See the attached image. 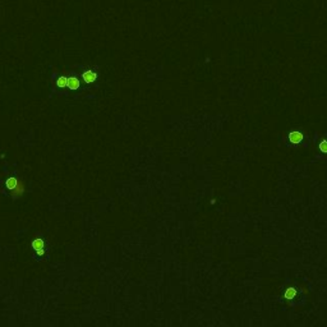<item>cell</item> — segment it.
Instances as JSON below:
<instances>
[{
  "mask_svg": "<svg viewBox=\"0 0 327 327\" xmlns=\"http://www.w3.org/2000/svg\"><path fill=\"white\" fill-rule=\"evenodd\" d=\"M33 248H35L36 251H37V253H38V254H42V253H44V242H42V240H40V239H38V240H36V242L33 243Z\"/></svg>",
  "mask_w": 327,
  "mask_h": 327,
  "instance_id": "3",
  "label": "cell"
},
{
  "mask_svg": "<svg viewBox=\"0 0 327 327\" xmlns=\"http://www.w3.org/2000/svg\"><path fill=\"white\" fill-rule=\"evenodd\" d=\"M68 87L72 88V90H77V88L79 87V81L77 79V78H74V77H72V78H68Z\"/></svg>",
  "mask_w": 327,
  "mask_h": 327,
  "instance_id": "4",
  "label": "cell"
},
{
  "mask_svg": "<svg viewBox=\"0 0 327 327\" xmlns=\"http://www.w3.org/2000/svg\"><path fill=\"white\" fill-rule=\"evenodd\" d=\"M285 298L286 299H293V298H295V295H297V292H295V289L293 286H290V287H287V289L285 290Z\"/></svg>",
  "mask_w": 327,
  "mask_h": 327,
  "instance_id": "5",
  "label": "cell"
},
{
  "mask_svg": "<svg viewBox=\"0 0 327 327\" xmlns=\"http://www.w3.org/2000/svg\"><path fill=\"white\" fill-rule=\"evenodd\" d=\"M57 86L59 87H68V78L62 77V78L57 79Z\"/></svg>",
  "mask_w": 327,
  "mask_h": 327,
  "instance_id": "7",
  "label": "cell"
},
{
  "mask_svg": "<svg viewBox=\"0 0 327 327\" xmlns=\"http://www.w3.org/2000/svg\"><path fill=\"white\" fill-rule=\"evenodd\" d=\"M319 148H321V151H322V152L327 153V141H322V142H321V144H319Z\"/></svg>",
  "mask_w": 327,
  "mask_h": 327,
  "instance_id": "8",
  "label": "cell"
},
{
  "mask_svg": "<svg viewBox=\"0 0 327 327\" xmlns=\"http://www.w3.org/2000/svg\"><path fill=\"white\" fill-rule=\"evenodd\" d=\"M289 138H290V142H292V143L298 144V143H300L302 139H303V134H302L300 132H293V133H290Z\"/></svg>",
  "mask_w": 327,
  "mask_h": 327,
  "instance_id": "1",
  "label": "cell"
},
{
  "mask_svg": "<svg viewBox=\"0 0 327 327\" xmlns=\"http://www.w3.org/2000/svg\"><path fill=\"white\" fill-rule=\"evenodd\" d=\"M7 187H8L9 189L14 190V189L18 187V182H17V179H14V178H10V179H8V180H7Z\"/></svg>",
  "mask_w": 327,
  "mask_h": 327,
  "instance_id": "6",
  "label": "cell"
},
{
  "mask_svg": "<svg viewBox=\"0 0 327 327\" xmlns=\"http://www.w3.org/2000/svg\"><path fill=\"white\" fill-rule=\"evenodd\" d=\"M83 79H84L86 82H88V83L93 82V81L96 79V73H95V72H91V70L86 72V73L83 74Z\"/></svg>",
  "mask_w": 327,
  "mask_h": 327,
  "instance_id": "2",
  "label": "cell"
}]
</instances>
